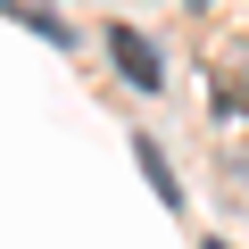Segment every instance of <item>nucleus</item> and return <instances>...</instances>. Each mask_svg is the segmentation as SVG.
I'll return each mask as SVG.
<instances>
[{"label":"nucleus","instance_id":"1","mask_svg":"<svg viewBox=\"0 0 249 249\" xmlns=\"http://www.w3.org/2000/svg\"><path fill=\"white\" fill-rule=\"evenodd\" d=\"M108 58L124 67V83H133V91H166V67H158V50H150L133 25H108Z\"/></svg>","mask_w":249,"mask_h":249},{"label":"nucleus","instance_id":"2","mask_svg":"<svg viewBox=\"0 0 249 249\" xmlns=\"http://www.w3.org/2000/svg\"><path fill=\"white\" fill-rule=\"evenodd\" d=\"M133 158H142V175H150V191H158V199H166V208H183V183H175V166H166V150H158V142H150V133H142V142H133Z\"/></svg>","mask_w":249,"mask_h":249},{"label":"nucleus","instance_id":"3","mask_svg":"<svg viewBox=\"0 0 249 249\" xmlns=\"http://www.w3.org/2000/svg\"><path fill=\"white\" fill-rule=\"evenodd\" d=\"M216 116H224V124L249 116V83H224V91H216Z\"/></svg>","mask_w":249,"mask_h":249},{"label":"nucleus","instance_id":"4","mask_svg":"<svg viewBox=\"0 0 249 249\" xmlns=\"http://www.w3.org/2000/svg\"><path fill=\"white\" fill-rule=\"evenodd\" d=\"M191 9H208V0H191Z\"/></svg>","mask_w":249,"mask_h":249}]
</instances>
